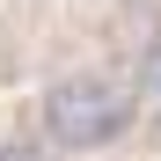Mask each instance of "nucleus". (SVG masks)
Returning a JSON list of instances; mask_svg holds the SVG:
<instances>
[{
  "label": "nucleus",
  "instance_id": "nucleus-1",
  "mask_svg": "<svg viewBox=\"0 0 161 161\" xmlns=\"http://www.w3.org/2000/svg\"><path fill=\"white\" fill-rule=\"evenodd\" d=\"M125 125H132V95L110 73H59L44 88V132H51V147H66V154L110 147Z\"/></svg>",
  "mask_w": 161,
  "mask_h": 161
},
{
  "label": "nucleus",
  "instance_id": "nucleus-2",
  "mask_svg": "<svg viewBox=\"0 0 161 161\" xmlns=\"http://www.w3.org/2000/svg\"><path fill=\"white\" fill-rule=\"evenodd\" d=\"M0 161H44V154H37L30 139H0Z\"/></svg>",
  "mask_w": 161,
  "mask_h": 161
}]
</instances>
